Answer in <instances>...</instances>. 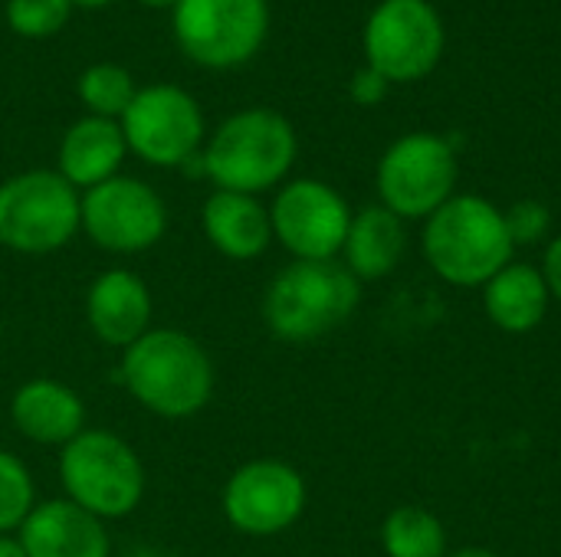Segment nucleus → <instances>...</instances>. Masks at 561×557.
<instances>
[{
	"mask_svg": "<svg viewBox=\"0 0 561 557\" xmlns=\"http://www.w3.org/2000/svg\"><path fill=\"white\" fill-rule=\"evenodd\" d=\"M365 66L388 82H417L444 56V23L431 0H381L365 20Z\"/></svg>",
	"mask_w": 561,
	"mask_h": 557,
	"instance_id": "obj_9",
	"label": "nucleus"
},
{
	"mask_svg": "<svg viewBox=\"0 0 561 557\" xmlns=\"http://www.w3.org/2000/svg\"><path fill=\"white\" fill-rule=\"evenodd\" d=\"M118 378L128 394L164 420H187L214 397V361L197 338L178 328H151L122 351Z\"/></svg>",
	"mask_w": 561,
	"mask_h": 557,
	"instance_id": "obj_1",
	"label": "nucleus"
},
{
	"mask_svg": "<svg viewBox=\"0 0 561 557\" xmlns=\"http://www.w3.org/2000/svg\"><path fill=\"white\" fill-rule=\"evenodd\" d=\"M26 557H108L112 538L105 522L69 499L36 502L16 532Z\"/></svg>",
	"mask_w": 561,
	"mask_h": 557,
	"instance_id": "obj_15",
	"label": "nucleus"
},
{
	"mask_svg": "<svg viewBox=\"0 0 561 557\" xmlns=\"http://www.w3.org/2000/svg\"><path fill=\"white\" fill-rule=\"evenodd\" d=\"M125 158H128V144H125L122 125L115 118L82 115L59 138L56 171L76 190H89V187L115 177L122 171Z\"/></svg>",
	"mask_w": 561,
	"mask_h": 557,
	"instance_id": "obj_17",
	"label": "nucleus"
},
{
	"mask_svg": "<svg viewBox=\"0 0 561 557\" xmlns=\"http://www.w3.org/2000/svg\"><path fill=\"white\" fill-rule=\"evenodd\" d=\"M118 125L128 151L151 167H184L207 141L201 102L174 82L138 85Z\"/></svg>",
	"mask_w": 561,
	"mask_h": 557,
	"instance_id": "obj_8",
	"label": "nucleus"
},
{
	"mask_svg": "<svg viewBox=\"0 0 561 557\" xmlns=\"http://www.w3.org/2000/svg\"><path fill=\"white\" fill-rule=\"evenodd\" d=\"M36 509V486L30 466L0 450V535L20 532L26 515Z\"/></svg>",
	"mask_w": 561,
	"mask_h": 557,
	"instance_id": "obj_23",
	"label": "nucleus"
},
{
	"mask_svg": "<svg viewBox=\"0 0 561 557\" xmlns=\"http://www.w3.org/2000/svg\"><path fill=\"white\" fill-rule=\"evenodd\" d=\"M201 230L220 256L237 263L263 256L273 243L270 207H263L253 194L237 190H214L204 200Z\"/></svg>",
	"mask_w": 561,
	"mask_h": 557,
	"instance_id": "obj_18",
	"label": "nucleus"
},
{
	"mask_svg": "<svg viewBox=\"0 0 561 557\" xmlns=\"http://www.w3.org/2000/svg\"><path fill=\"white\" fill-rule=\"evenodd\" d=\"M424 259L450 286H486L513 263V240L496 204L477 194H454L424 223Z\"/></svg>",
	"mask_w": 561,
	"mask_h": 557,
	"instance_id": "obj_3",
	"label": "nucleus"
},
{
	"mask_svg": "<svg viewBox=\"0 0 561 557\" xmlns=\"http://www.w3.org/2000/svg\"><path fill=\"white\" fill-rule=\"evenodd\" d=\"M299 154V138L293 121L276 108H240L227 115L214 135L204 141L201 164L204 177L217 190L263 194L279 187Z\"/></svg>",
	"mask_w": 561,
	"mask_h": 557,
	"instance_id": "obj_2",
	"label": "nucleus"
},
{
	"mask_svg": "<svg viewBox=\"0 0 561 557\" xmlns=\"http://www.w3.org/2000/svg\"><path fill=\"white\" fill-rule=\"evenodd\" d=\"M135 92H138V85L122 62H92L76 79L79 102L85 105L89 115H99V118L118 121L125 115V108L131 105Z\"/></svg>",
	"mask_w": 561,
	"mask_h": 557,
	"instance_id": "obj_22",
	"label": "nucleus"
},
{
	"mask_svg": "<svg viewBox=\"0 0 561 557\" xmlns=\"http://www.w3.org/2000/svg\"><path fill=\"white\" fill-rule=\"evenodd\" d=\"M549 299L552 295L542 272L529 263H510L483 286L490 322L510 335H526L539 328L549 312Z\"/></svg>",
	"mask_w": 561,
	"mask_h": 557,
	"instance_id": "obj_20",
	"label": "nucleus"
},
{
	"mask_svg": "<svg viewBox=\"0 0 561 557\" xmlns=\"http://www.w3.org/2000/svg\"><path fill=\"white\" fill-rule=\"evenodd\" d=\"M447 557H500L493 555V552H486V548H463V552H454V555Z\"/></svg>",
	"mask_w": 561,
	"mask_h": 557,
	"instance_id": "obj_30",
	"label": "nucleus"
},
{
	"mask_svg": "<svg viewBox=\"0 0 561 557\" xmlns=\"http://www.w3.org/2000/svg\"><path fill=\"white\" fill-rule=\"evenodd\" d=\"M224 519L250 538L289 532L306 509V479L283 460H250L230 473L220 496Z\"/></svg>",
	"mask_w": 561,
	"mask_h": 557,
	"instance_id": "obj_12",
	"label": "nucleus"
},
{
	"mask_svg": "<svg viewBox=\"0 0 561 557\" xmlns=\"http://www.w3.org/2000/svg\"><path fill=\"white\" fill-rule=\"evenodd\" d=\"M82 194L49 167L20 171L0 181V246L46 256L76 240Z\"/></svg>",
	"mask_w": 561,
	"mask_h": 557,
	"instance_id": "obj_6",
	"label": "nucleus"
},
{
	"mask_svg": "<svg viewBox=\"0 0 561 557\" xmlns=\"http://www.w3.org/2000/svg\"><path fill=\"white\" fill-rule=\"evenodd\" d=\"M408 250V233L404 220L391 213L381 204H371L358 213H352V227L342 246L345 269L362 282V279H385L391 276Z\"/></svg>",
	"mask_w": 561,
	"mask_h": 557,
	"instance_id": "obj_19",
	"label": "nucleus"
},
{
	"mask_svg": "<svg viewBox=\"0 0 561 557\" xmlns=\"http://www.w3.org/2000/svg\"><path fill=\"white\" fill-rule=\"evenodd\" d=\"M79 223L99 250L135 256L161 243L168 230V207L151 184L115 174L105 184L82 190Z\"/></svg>",
	"mask_w": 561,
	"mask_h": 557,
	"instance_id": "obj_11",
	"label": "nucleus"
},
{
	"mask_svg": "<svg viewBox=\"0 0 561 557\" xmlns=\"http://www.w3.org/2000/svg\"><path fill=\"white\" fill-rule=\"evenodd\" d=\"M381 207L401 220H427L457 187V151L447 138L414 131L398 138L378 161Z\"/></svg>",
	"mask_w": 561,
	"mask_h": 557,
	"instance_id": "obj_10",
	"label": "nucleus"
},
{
	"mask_svg": "<svg viewBox=\"0 0 561 557\" xmlns=\"http://www.w3.org/2000/svg\"><path fill=\"white\" fill-rule=\"evenodd\" d=\"M270 223L273 240H279L286 253L302 263H322L342 253L352 227V210L332 184L296 177L279 187L270 207Z\"/></svg>",
	"mask_w": 561,
	"mask_h": 557,
	"instance_id": "obj_13",
	"label": "nucleus"
},
{
	"mask_svg": "<svg viewBox=\"0 0 561 557\" xmlns=\"http://www.w3.org/2000/svg\"><path fill=\"white\" fill-rule=\"evenodd\" d=\"M381 548L388 557H447V532L427 509L401 506L381 525Z\"/></svg>",
	"mask_w": 561,
	"mask_h": 557,
	"instance_id": "obj_21",
	"label": "nucleus"
},
{
	"mask_svg": "<svg viewBox=\"0 0 561 557\" xmlns=\"http://www.w3.org/2000/svg\"><path fill=\"white\" fill-rule=\"evenodd\" d=\"M503 217H506V230H510L513 246H533V243L546 240L552 230V213L539 200H519L510 210H503Z\"/></svg>",
	"mask_w": 561,
	"mask_h": 557,
	"instance_id": "obj_25",
	"label": "nucleus"
},
{
	"mask_svg": "<svg viewBox=\"0 0 561 557\" xmlns=\"http://www.w3.org/2000/svg\"><path fill=\"white\" fill-rule=\"evenodd\" d=\"M72 10H76L72 0H7L3 16L16 36L46 39V36H56L69 23Z\"/></svg>",
	"mask_w": 561,
	"mask_h": 557,
	"instance_id": "obj_24",
	"label": "nucleus"
},
{
	"mask_svg": "<svg viewBox=\"0 0 561 557\" xmlns=\"http://www.w3.org/2000/svg\"><path fill=\"white\" fill-rule=\"evenodd\" d=\"M171 36L181 56L201 69H240L270 36V0H178Z\"/></svg>",
	"mask_w": 561,
	"mask_h": 557,
	"instance_id": "obj_7",
	"label": "nucleus"
},
{
	"mask_svg": "<svg viewBox=\"0 0 561 557\" xmlns=\"http://www.w3.org/2000/svg\"><path fill=\"white\" fill-rule=\"evenodd\" d=\"M59 483L69 502L108 522L141 506L145 466L118 433L82 430L59 450Z\"/></svg>",
	"mask_w": 561,
	"mask_h": 557,
	"instance_id": "obj_5",
	"label": "nucleus"
},
{
	"mask_svg": "<svg viewBox=\"0 0 561 557\" xmlns=\"http://www.w3.org/2000/svg\"><path fill=\"white\" fill-rule=\"evenodd\" d=\"M141 7H148V10H171L178 0H138Z\"/></svg>",
	"mask_w": 561,
	"mask_h": 557,
	"instance_id": "obj_31",
	"label": "nucleus"
},
{
	"mask_svg": "<svg viewBox=\"0 0 561 557\" xmlns=\"http://www.w3.org/2000/svg\"><path fill=\"white\" fill-rule=\"evenodd\" d=\"M542 279L549 286V295L561 302V236H556L549 246H546V259H542Z\"/></svg>",
	"mask_w": 561,
	"mask_h": 557,
	"instance_id": "obj_27",
	"label": "nucleus"
},
{
	"mask_svg": "<svg viewBox=\"0 0 561 557\" xmlns=\"http://www.w3.org/2000/svg\"><path fill=\"white\" fill-rule=\"evenodd\" d=\"M362 286L339 259L289 263L263 295V322L286 345H309L342 328L358 309Z\"/></svg>",
	"mask_w": 561,
	"mask_h": 557,
	"instance_id": "obj_4",
	"label": "nucleus"
},
{
	"mask_svg": "<svg viewBox=\"0 0 561 557\" xmlns=\"http://www.w3.org/2000/svg\"><path fill=\"white\" fill-rule=\"evenodd\" d=\"M0 557H26L16 535H0Z\"/></svg>",
	"mask_w": 561,
	"mask_h": 557,
	"instance_id": "obj_28",
	"label": "nucleus"
},
{
	"mask_svg": "<svg viewBox=\"0 0 561 557\" xmlns=\"http://www.w3.org/2000/svg\"><path fill=\"white\" fill-rule=\"evenodd\" d=\"M108 3H115V0H72V7H79V10H99V7H108Z\"/></svg>",
	"mask_w": 561,
	"mask_h": 557,
	"instance_id": "obj_29",
	"label": "nucleus"
},
{
	"mask_svg": "<svg viewBox=\"0 0 561 557\" xmlns=\"http://www.w3.org/2000/svg\"><path fill=\"white\" fill-rule=\"evenodd\" d=\"M10 420L20 437L39 446H66L85 430L82 397L53 378H33L10 397Z\"/></svg>",
	"mask_w": 561,
	"mask_h": 557,
	"instance_id": "obj_16",
	"label": "nucleus"
},
{
	"mask_svg": "<svg viewBox=\"0 0 561 557\" xmlns=\"http://www.w3.org/2000/svg\"><path fill=\"white\" fill-rule=\"evenodd\" d=\"M388 79L385 76H378L375 69H358L355 76H352V82H348V95H352V102H358V105H378V102H385V95H388Z\"/></svg>",
	"mask_w": 561,
	"mask_h": 557,
	"instance_id": "obj_26",
	"label": "nucleus"
},
{
	"mask_svg": "<svg viewBox=\"0 0 561 557\" xmlns=\"http://www.w3.org/2000/svg\"><path fill=\"white\" fill-rule=\"evenodd\" d=\"M151 289L131 269H105L85 292V322L108 348H128L151 332Z\"/></svg>",
	"mask_w": 561,
	"mask_h": 557,
	"instance_id": "obj_14",
	"label": "nucleus"
}]
</instances>
